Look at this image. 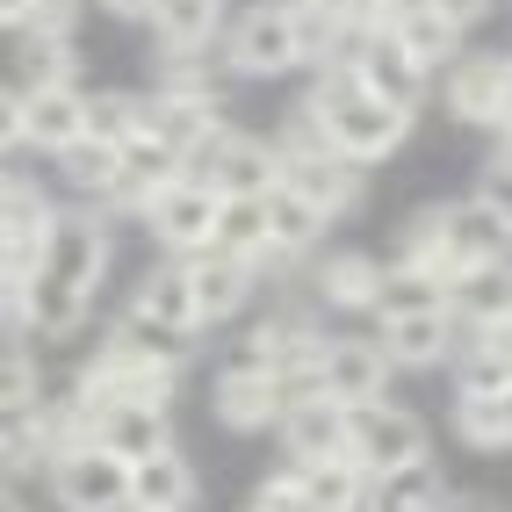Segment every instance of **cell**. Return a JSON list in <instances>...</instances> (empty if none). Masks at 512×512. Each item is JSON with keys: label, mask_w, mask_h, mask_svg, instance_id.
Returning <instances> with one entry per match:
<instances>
[{"label": "cell", "mask_w": 512, "mask_h": 512, "mask_svg": "<svg viewBox=\"0 0 512 512\" xmlns=\"http://www.w3.org/2000/svg\"><path fill=\"white\" fill-rule=\"evenodd\" d=\"M87 138L101 145H138L145 138V94H94V116H87Z\"/></svg>", "instance_id": "836d02e7"}, {"label": "cell", "mask_w": 512, "mask_h": 512, "mask_svg": "<svg viewBox=\"0 0 512 512\" xmlns=\"http://www.w3.org/2000/svg\"><path fill=\"white\" fill-rule=\"evenodd\" d=\"M303 123H311L339 159H354V166L390 159L404 138H412V109H397V101L368 94V87L354 80V65H347V58L318 65L311 94H303Z\"/></svg>", "instance_id": "7a4b0ae2"}, {"label": "cell", "mask_w": 512, "mask_h": 512, "mask_svg": "<svg viewBox=\"0 0 512 512\" xmlns=\"http://www.w3.org/2000/svg\"><path fill=\"white\" fill-rule=\"evenodd\" d=\"M87 116L94 94L73 87H15L8 80V109H0V130H8V159L37 152V159H65L73 145H87Z\"/></svg>", "instance_id": "277c9868"}, {"label": "cell", "mask_w": 512, "mask_h": 512, "mask_svg": "<svg viewBox=\"0 0 512 512\" xmlns=\"http://www.w3.org/2000/svg\"><path fill=\"white\" fill-rule=\"evenodd\" d=\"M433 303H448V282L419 275V267H390V282H383V311H433Z\"/></svg>", "instance_id": "d590c367"}, {"label": "cell", "mask_w": 512, "mask_h": 512, "mask_svg": "<svg viewBox=\"0 0 512 512\" xmlns=\"http://www.w3.org/2000/svg\"><path fill=\"white\" fill-rule=\"evenodd\" d=\"M361 174H368V166L339 159V152L318 138V130L303 123V109H296V123L282 130V181H289L303 202H318V210L339 224V217H347L354 202H361Z\"/></svg>", "instance_id": "8992f818"}, {"label": "cell", "mask_w": 512, "mask_h": 512, "mask_svg": "<svg viewBox=\"0 0 512 512\" xmlns=\"http://www.w3.org/2000/svg\"><path fill=\"white\" fill-rule=\"evenodd\" d=\"M390 29H397V37L433 65V73H448V65L462 58V37H469V29H455L448 15L433 8V0H404V8L390 15Z\"/></svg>", "instance_id": "f1b7e54d"}, {"label": "cell", "mask_w": 512, "mask_h": 512, "mask_svg": "<svg viewBox=\"0 0 512 512\" xmlns=\"http://www.w3.org/2000/svg\"><path fill=\"white\" fill-rule=\"evenodd\" d=\"M448 260H455V282L469 267H491V260H512V231L484 210L476 195L448 202Z\"/></svg>", "instance_id": "44dd1931"}, {"label": "cell", "mask_w": 512, "mask_h": 512, "mask_svg": "<svg viewBox=\"0 0 512 512\" xmlns=\"http://www.w3.org/2000/svg\"><path fill=\"white\" fill-rule=\"evenodd\" d=\"M188 282H195V318H202V332H210V325H231V318L253 303L260 267H246V260H231V253L210 246V253L188 260Z\"/></svg>", "instance_id": "2e32d148"}, {"label": "cell", "mask_w": 512, "mask_h": 512, "mask_svg": "<svg viewBox=\"0 0 512 512\" xmlns=\"http://www.w3.org/2000/svg\"><path fill=\"white\" fill-rule=\"evenodd\" d=\"M354 440V412L332 397H296L282 412V455L289 469H311V462H339Z\"/></svg>", "instance_id": "5bb4252c"}, {"label": "cell", "mask_w": 512, "mask_h": 512, "mask_svg": "<svg viewBox=\"0 0 512 512\" xmlns=\"http://www.w3.org/2000/svg\"><path fill=\"white\" fill-rule=\"evenodd\" d=\"M109 217L101 210H65L58 224V246H51V267L37 275V289L8 303V332L15 339H80V325L94 318V296H101V275H109Z\"/></svg>", "instance_id": "6da1fadb"}, {"label": "cell", "mask_w": 512, "mask_h": 512, "mask_svg": "<svg viewBox=\"0 0 512 512\" xmlns=\"http://www.w3.org/2000/svg\"><path fill=\"white\" fill-rule=\"evenodd\" d=\"M448 311L462 318V332H476V325H505V318H512V260L469 267V275L448 289Z\"/></svg>", "instance_id": "4316f807"}, {"label": "cell", "mask_w": 512, "mask_h": 512, "mask_svg": "<svg viewBox=\"0 0 512 512\" xmlns=\"http://www.w3.org/2000/svg\"><path fill=\"white\" fill-rule=\"evenodd\" d=\"M0 404L8 412H37V404H51L44 397V368H37V354H29V339H8V375H0Z\"/></svg>", "instance_id": "e575fe53"}, {"label": "cell", "mask_w": 512, "mask_h": 512, "mask_svg": "<svg viewBox=\"0 0 512 512\" xmlns=\"http://www.w3.org/2000/svg\"><path fill=\"white\" fill-rule=\"evenodd\" d=\"M347 65H354V80H361L368 94H383V101H397V109H412V116L426 109V94H433V80H440V73L397 37L390 22L361 29V37L347 44Z\"/></svg>", "instance_id": "52a82bcc"}, {"label": "cell", "mask_w": 512, "mask_h": 512, "mask_svg": "<svg viewBox=\"0 0 512 512\" xmlns=\"http://www.w3.org/2000/svg\"><path fill=\"white\" fill-rule=\"evenodd\" d=\"M130 311H145V318L174 325V332H202V318H195V282H188V260H152V267H145V282L130 289Z\"/></svg>", "instance_id": "7402d4cb"}, {"label": "cell", "mask_w": 512, "mask_h": 512, "mask_svg": "<svg viewBox=\"0 0 512 512\" xmlns=\"http://www.w3.org/2000/svg\"><path fill=\"white\" fill-rule=\"evenodd\" d=\"M58 174H65V188H73L87 210L109 217V202H116V188H123V152L101 145V138H87V145H73V152L58 159Z\"/></svg>", "instance_id": "83f0119b"}, {"label": "cell", "mask_w": 512, "mask_h": 512, "mask_svg": "<svg viewBox=\"0 0 512 512\" xmlns=\"http://www.w3.org/2000/svg\"><path fill=\"white\" fill-rule=\"evenodd\" d=\"M138 224L152 231V246H159L166 260H195V253H210V246H217L224 195H217L210 181H195V174H188V181H174L166 195H152Z\"/></svg>", "instance_id": "ba28073f"}, {"label": "cell", "mask_w": 512, "mask_h": 512, "mask_svg": "<svg viewBox=\"0 0 512 512\" xmlns=\"http://www.w3.org/2000/svg\"><path fill=\"white\" fill-rule=\"evenodd\" d=\"M498 159H512V130H498Z\"/></svg>", "instance_id": "60d3db41"}, {"label": "cell", "mask_w": 512, "mask_h": 512, "mask_svg": "<svg viewBox=\"0 0 512 512\" xmlns=\"http://www.w3.org/2000/svg\"><path fill=\"white\" fill-rule=\"evenodd\" d=\"M87 433L101 448H116L123 462H152L174 448V419H166V404H101L87 419Z\"/></svg>", "instance_id": "d6986e66"}, {"label": "cell", "mask_w": 512, "mask_h": 512, "mask_svg": "<svg viewBox=\"0 0 512 512\" xmlns=\"http://www.w3.org/2000/svg\"><path fill=\"white\" fill-rule=\"evenodd\" d=\"M8 512H22V498H8Z\"/></svg>", "instance_id": "7bdbcfd3"}, {"label": "cell", "mask_w": 512, "mask_h": 512, "mask_svg": "<svg viewBox=\"0 0 512 512\" xmlns=\"http://www.w3.org/2000/svg\"><path fill=\"white\" fill-rule=\"evenodd\" d=\"M101 354H116L130 368H152V375H181L188 354H195V332H174V325H159L145 311H123L109 325V339H101Z\"/></svg>", "instance_id": "9a60e30c"}, {"label": "cell", "mask_w": 512, "mask_h": 512, "mask_svg": "<svg viewBox=\"0 0 512 512\" xmlns=\"http://www.w3.org/2000/svg\"><path fill=\"white\" fill-rule=\"evenodd\" d=\"M217 58H224L231 80H282V73H296V65H318L311 15L289 8V0H260V8L231 15Z\"/></svg>", "instance_id": "3957f363"}, {"label": "cell", "mask_w": 512, "mask_h": 512, "mask_svg": "<svg viewBox=\"0 0 512 512\" xmlns=\"http://www.w3.org/2000/svg\"><path fill=\"white\" fill-rule=\"evenodd\" d=\"M448 505V476H440V462H412V469H390V476H368V498L361 512H440Z\"/></svg>", "instance_id": "cb8c5ba5"}, {"label": "cell", "mask_w": 512, "mask_h": 512, "mask_svg": "<svg viewBox=\"0 0 512 512\" xmlns=\"http://www.w3.org/2000/svg\"><path fill=\"white\" fill-rule=\"evenodd\" d=\"M440 101L469 130H512V58L498 51H462L440 73Z\"/></svg>", "instance_id": "9c48e42d"}, {"label": "cell", "mask_w": 512, "mask_h": 512, "mask_svg": "<svg viewBox=\"0 0 512 512\" xmlns=\"http://www.w3.org/2000/svg\"><path fill=\"white\" fill-rule=\"evenodd\" d=\"M130 491H138V512H195L202 498V476L181 448H166L152 462H138V476H130Z\"/></svg>", "instance_id": "d4e9b609"}, {"label": "cell", "mask_w": 512, "mask_h": 512, "mask_svg": "<svg viewBox=\"0 0 512 512\" xmlns=\"http://www.w3.org/2000/svg\"><path fill=\"white\" fill-rule=\"evenodd\" d=\"M383 282H390V267L375 253H325L311 267V296L325 311H383Z\"/></svg>", "instance_id": "ffe728a7"}, {"label": "cell", "mask_w": 512, "mask_h": 512, "mask_svg": "<svg viewBox=\"0 0 512 512\" xmlns=\"http://www.w3.org/2000/svg\"><path fill=\"white\" fill-rule=\"evenodd\" d=\"M195 181H210L224 202L238 195H275L282 188V145L275 138H253V130H224V138L188 166Z\"/></svg>", "instance_id": "7c38bea8"}, {"label": "cell", "mask_w": 512, "mask_h": 512, "mask_svg": "<svg viewBox=\"0 0 512 512\" xmlns=\"http://www.w3.org/2000/svg\"><path fill=\"white\" fill-rule=\"evenodd\" d=\"M296 476H303V491H311V505H325V512H361V498H368V476H361L354 455L311 462V469H296Z\"/></svg>", "instance_id": "d6a6232c"}, {"label": "cell", "mask_w": 512, "mask_h": 512, "mask_svg": "<svg viewBox=\"0 0 512 512\" xmlns=\"http://www.w3.org/2000/svg\"><path fill=\"white\" fill-rule=\"evenodd\" d=\"M455 440L476 455H505L512 448V390L498 397H455Z\"/></svg>", "instance_id": "4dcf8cb0"}, {"label": "cell", "mask_w": 512, "mask_h": 512, "mask_svg": "<svg viewBox=\"0 0 512 512\" xmlns=\"http://www.w3.org/2000/svg\"><path fill=\"white\" fill-rule=\"evenodd\" d=\"M347 455L361 462V476H390V469H412L433 455V433L419 412H404V404H361L354 412V440H347Z\"/></svg>", "instance_id": "8fae6325"}, {"label": "cell", "mask_w": 512, "mask_h": 512, "mask_svg": "<svg viewBox=\"0 0 512 512\" xmlns=\"http://www.w3.org/2000/svg\"><path fill=\"white\" fill-rule=\"evenodd\" d=\"M101 15H116V22H152L159 15V0H94Z\"/></svg>", "instance_id": "ab89813d"}, {"label": "cell", "mask_w": 512, "mask_h": 512, "mask_svg": "<svg viewBox=\"0 0 512 512\" xmlns=\"http://www.w3.org/2000/svg\"><path fill=\"white\" fill-rule=\"evenodd\" d=\"M145 29H152V58H210V44L231 29V8L224 0H159Z\"/></svg>", "instance_id": "ac0fdd59"}, {"label": "cell", "mask_w": 512, "mask_h": 512, "mask_svg": "<svg viewBox=\"0 0 512 512\" xmlns=\"http://www.w3.org/2000/svg\"><path fill=\"white\" fill-rule=\"evenodd\" d=\"M130 476H138V462L101 448L94 433H73L51 455V498H58V512H138Z\"/></svg>", "instance_id": "5b68a950"}, {"label": "cell", "mask_w": 512, "mask_h": 512, "mask_svg": "<svg viewBox=\"0 0 512 512\" xmlns=\"http://www.w3.org/2000/svg\"><path fill=\"white\" fill-rule=\"evenodd\" d=\"M289 397L275 375H217L210 383V419L224 433H282Z\"/></svg>", "instance_id": "e0dca14e"}, {"label": "cell", "mask_w": 512, "mask_h": 512, "mask_svg": "<svg viewBox=\"0 0 512 512\" xmlns=\"http://www.w3.org/2000/svg\"><path fill=\"white\" fill-rule=\"evenodd\" d=\"M375 339H383L390 368H440L462 354V318L448 303H433V311H375Z\"/></svg>", "instance_id": "4fadbf2b"}, {"label": "cell", "mask_w": 512, "mask_h": 512, "mask_svg": "<svg viewBox=\"0 0 512 512\" xmlns=\"http://www.w3.org/2000/svg\"><path fill=\"white\" fill-rule=\"evenodd\" d=\"M217 253L246 260V267H275V231H267V195H238L224 202V224H217Z\"/></svg>", "instance_id": "f546056e"}, {"label": "cell", "mask_w": 512, "mask_h": 512, "mask_svg": "<svg viewBox=\"0 0 512 512\" xmlns=\"http://www.w3.org/2000/svg\"><path fill=\"white\" fill-rule=\"evenodd\" d=\"M390 390V354L383 339H361V332H325L318 339V397L347 404V412H361V404H383Z\"/></svg>", "instance_id": "30bf717a"}, {"label": "cell", "mask_w": 512, "mask_h": 512, "mask_svg": "<svg viewBox=\"0 0 512 512\" xmlns=\"http://www.w3.org/2000/svg\"><path fill=\"white\" fill-rule=\"evenodd\" d=\"M325 210H318V202H303L289 181L275 188V195H267V231H275V267H296V260H311L318 253V238H325Z\"/></svg>", "instance_id": "603a6c76"}, {"label": "cell", "mask_w": 512, "mask_h": 512, "mask_svg": "<svg viewBox=\"0 0 512 512\" xmlns=\"http://www.w3.org/2000/svg\"><path fill=\"white\" fill-rule=\"evenodd\" d=\"M289 8H339V0H289Z\"/></svg>", "instance_id": "b9f144b4"}, {"label": "cell", "mask_w": 512, "mask_h": 512, "mask_svg": "<svg viewBox=\"0 0 512 512\" xmlns=\"http://www.w3.org/2000/svg\"><path fill=\"white\" fill-rule=\"evenodd\" d=\"M448 368H455V397H498V390H512V354L484 347V339H469V332H462V354Z\"/></svg>", "instance_id": "1f68e13d"}, {"label": "cell", "mask_w": 512, "mask_h": 512, "mask_svg": "<svg viewBox=\"0 0 512 512\" xmlns=\"http://www.w3.org/2000/svg\"><path fill=\"white\" fill-rule=\"evenodd\" d=\"M433 8H440V15H448L455 29H476V22H484V15L498 8V0H433Z\"/></svg>", "instance_id": "f35d334b"}, {"label": "cell", "mask_w": 512, "mask_h": 512, "mask_svg": "<svg viewBox=\"0 0 512 512\" xmlns=\"http://www.w3.org/2000/svg\"><path fill=\"white\" fill-rule=\"evenodd\" d=\"M476 202H484V210L512 231V159H491V166H484V181H476Z\"/></svg>", "instance_id": "74e56055"}, {"label": "cell", "mask_w": 512, "mask_h": 512, "mask_svg": "<svg viewBox=\"0 0 512 512\" xmlns=\"http://www.w3.org/2000/svg\"><path fill=\"white\" fill-rule=\"evenodd\" d=\"M246 512H325V505H311L303 476H296V469H282V476H267V484L253 491V505H246Z\"/></svg>", "instance_id": "8d00e7d4"}, {"label": "cell", "mask_w": 512, "mask_h": 512, "mask_svg": "<svg viewBox=\"0 0 512 512\" xmlns=\"http://www.w3.org/2000/svg\"><path fill=\"white\" fill-rule=\"evenodd\" d=\"M15 44V87H73L80 65H73V29H22Z\"/></svg>", "instance_id": "484cf974"}]
</instances>
